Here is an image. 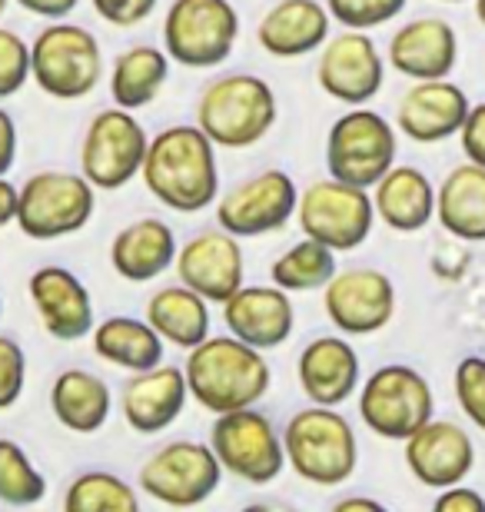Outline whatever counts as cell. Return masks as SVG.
I'll return each instance as SVG.
<instances>
[{
    "mask_svg": "<svg viewBox=\"0 0 485 512\" xmlns=\"http://www.w3.org/2000/svg\"><path fill=\"white\" fill-rule=\"evenodd\" d=\"M446 4H462V0H446Z\"/></svg>",
    "mask_w": 485,
    "mask_h": 512,
    "instance_id": "49",
    "label": "cell"
},
{
    "mask_svg": "<svg viewBox=\"0 0 485 512\" xmlns=\"http://www.w3.org/2000/svg\"><path fill=\"white\" fill-rule=\"evenodd\" d=\"M90 4L110 27H137L157 10V0H90Z\"/></svg>",
    "mask_w": 485,
    "mask_h": 512,
    "instance_id": "40",
    "label": "cell"
},
{
    "mask_svg": "<svg viewBox=\"0 0 485 512\" xmlns=\"http://www.w3.org/2000/svg\"><path fill=\"white\" fill-rule=\"evenodd\" d=\"M110 386L97 373L87 370H64L50 386V409H54L57 423L70 433L90 436L103 429L110 419Z\"/></svg>",
    "mask_w": 485,
    "mask_h": 512,
    "instance_id": "30",
    "label": "cell"
},
{
    "mask_svg": "<svg viewBox=\"0 0 485 512\" xmlns=\"http://www.w3.org/2000/svg\"><path fill=\"white\" fill-rule=\"evenodd\" d=\"M47 496L44 473L30 463L24 446L14 439H0V503L4 506H37Z\"/></svg>",
    "mask_w": 485,
    "mask_h": 512,
    "instance_id": "35",
    "label": "cell"
},
{
    "mask_svg": "<svg viewBox=\"0 0 485 512\" xmlns=\"http://www.w3.org/2000/svg\"><path fill=\"white\" fill-rule=\"evenodd\" d=\"M210 446L226 473L250 486H270L286 466L283 433L256 406L220 413L210 429Z\"/></svg>",
    "mask_w": 485,
    "mask_h": 512,
    "instance_id": "11",
    "label": "cell"
},
{
    "mask_svg": "<svg viewBox=\"0 0 485 512\" xmlns=\"http://www.w3.org/2000/svg\"><path fill=\"white\" fill-rule=\"evenodd\" d=\"M276 124V94L256 74H226L203 87L196 100V127L216 147H256Z\"/></svg>",
    "mask_w": 485,
    "mask_h": 512,
    "instance_id": "4",
    "label": "cell"
},
{
    "mask_svg": "<svg viewBox=\"0 0 485 512\" xmlns=\"http://www.w3.org/2000/svg\"><path fill=\"white\" fill-rule=\"evenodd\" d=\"M243 247L240 237L220 230H203L190 237L177 250V273L180 283H187L190 290H196L203 300L220 303L243 286Z\"/></svg>",
    "mask_w": 485,
    "mask_h": 512,
    "instance_id": "17",
    "label": "cell"
},
{
    "mask_svg": "<svg viewBox=\"0 0 485 512\" xmlns=\"http://www.w3.org/2000/svg\"><path fill=\"white\" fill-rule=\"evenodd\" d=\"M236 37L240 14L230 0H173L163 20V50L193 70L230 60Z\"/></svg>",
    "mask_w": 485,
    "mask_h": 512,
    "instance_id": "8",
    "label": "cell"
},
{
    "mask_svg": "<svg viewBox=\"0 0 485 512\" xmlns=\"http://www.w3.org/2000/svg\"><path fill=\"white\" fill-rule=\"evenodd\" d=\"M30 300L44 330L60 343H74L94 333V300L84 280L67 266H40L27 280Z\"/></svg>",
    "mask_w": 485,
    "mask_h": 512,
    "instance_id": "18",
    "label": "cell"
},
{
    "mask_svg": "<svg viewBox=\"0 0 485 512\" xmlns=\"http://www.w3.org/2000/svg\"><path fill=\"white\" fill-rule=\"evenodd\" d=\"M0 313H4V306H0Z\"/></svg>",
    "mask_w": 485,
    "mask_h": 512,
    "instance_id": "50",
    "label": "cell"
},
{
    "mask_svg": "<svg viewBox=\"0 0 485 512\" xmlns=\"http://www.w3.org/2000/svg\"><path fill=\"white\" fill-rule=\"evenodd\" d=\"M436 512H485V496L472 486H446L436 496Z\"/></svg>",
    "mask_w": 485,
    "mask_h": 512,
    "instance_id": "42",
    "label": "cell"
},
{
    "mask_svg": "<svg viewBox=\"0 0 485 512\" xmlns=\"http://www.w3.org/2000/svg\"><path fill=\"white\" fill-rule=\"evenodd\" d=\"M456 399L469 423L485 433V356H466L456 366Z\"/></svg>",
    "mask_w": 485,
    "mask_h": 512,
    "instance_id": "37",
    "label": "cell"
},
{
    "mask_svg": "<svg viewBox=\"0 0 485 512\" xmlns=\"http://www.w3.org/2000/svg\"><path fill=\"white\" fill-rule=\"evenodd\" d=\"M386 60L379 54L376 40L366 30H349L346 34L329 37L323 44L316 64V80L339 104L366 107L379 90H383Z\"/></svg>",
    "mask_w": 485,
    "mask_h": 512,
    "instance_id": "16",
    "label": "cell"
},
{
    "mask_svg": "<svg viewBox=\"0 0 485 512\" xmlns=\"http://www.w3.org/2000/svg\"><path fill=\"white\" fill-rule=\"evenodd\" d=\"M376 217L396 233H419L436 220V187L419 167L392 163L373 193Z\"/></svg>",
    "mask_w": 485,
    "mask_h": 512,
    "instance_id": "26",
    "label": "cell"
},
{
    "mask_svg": "<svg viewBox=\"0 0 485 512\" xmlns=\"http://www.w3.org/2000/svg\"><path fill=\"white\" fill-rule=\"evenodd\" d=\"M359 509L383 512L386 506L379 503V499H369V496H346V499H339V503H333V512H359Z\"/></svg>",
    "mask_w": 485,
    "mask_h": 512,
    "instance_id": "46",
    "label": "cell"
},
{
    "mask_svg": "<svg viewBox=\"0 0 485 512\" xmlns=\"http://www.w3.org/2000/svg\"><path fill=\"white\" fill-rule=\"evenodd\" d=\"M14 160H17V124H14V117L0 107V177H7Z\"/></svg>",
    "mask_w": 485,
    "mask_h": 512,
    "instance_id": "43",
    "label": "cell"
},
{
    "mask_svg": "<svg viewBox=\"0 0 485 512\" xmlns=\"http://www.w3.org/2000/svg\"><path fill=\"white\" fill-rule=\"evenodd\" d=\"M336 273V250H329L326 243L313 237L299 240L296 247L276 256L270 280L286 293H313L333 280Z\"/></svg>",
    "mask_w": 485,
    "mask_h": 512,
    "instance_id": "33",
    "label": "cell"
},
{
    "mask_svg": "<svg viewBox=\"0 0 485 512\" xmlns=\"http://www.w3.org/2000/svg\"><path fill=\"white\" fill-rule=\"evenodd\" d=\"M17 220V187L7 177H0V230Z\"/></svg>",
    "mask_w": 485,
    "mask_h": 512,
    "instance_id": "45",
    "label": "cell"
},
{
    "mask_svg": "<svg viewBox=\"0 0 485 512\" xmlns=\"http://www.w3.org/2000/svg\"><path fill=\"white\" fill-rule=\"evenodd\" d=\"M140 177L163 207L200 213L213 207L220 193L216 143L196 124H173L150 137Z\"/></svg>",
    "mask_w": 485,
    "mask_h": 512,
    "instance_id": "1",
    "label": "cell"
},
{
    "mask_svg": "<svg viewBox=\"0 0 485 512\" xmlns=\"http://www.w3.org/2000/svg\"><path fill=\"white\" fill-rule=\"evenodd\" d=\"M27 383V356L17 340L0 336V409H10L24 393Z\"/></svg>",
    "mask_w": 485,
    "mask_h": 512,
    "instance_id": "39",
    "label": "cell"
},
{
    "mask_svg": "<svg viewBox=\"0 0 485 512\" xmlns=\"http://www.w3.org/2000/svg\"><path fill=\"white\" fill-rule=\"evenodd\" d=\"M27 14H37V17H47V20H64L77 10L80 0H17Z\"/></svg>",
    "mask_w": 485,
    "mask_h": 512,
    "instance_id": "44",
    "label": "cell"
},
{
    "mask_svg": "<svg viewBox=\"0 0 485 512\" xmlns=\"http://www.w3.org/2000/svg\"><path fill=\"white\" fill-rule=\"evenodd\" d=\"M299 190L286 170H260L216 203V223L240 240L283 230L296 213Z\"/></svg>",
    "mask_w": 485,
    "mask_h": 512,
    "instance_id": "14",
    "label": "cell"
},
{
    "mask_svg": "<svg viewBox=\"0 0 485 512\" xmlns=\"http://www.w3.org/2000/svg\"><path fill=\"white\" fill-rule=\"evenodd\" d=\"M30 77L47 97L57 100L94 94L103 77L100 40L87 27L54 20L30 44Z\"/></svg>",
    "mask_w": 485,
    "mask_h": 512,
    "instance_id": "6",
    "label": "cell"
},
{
    "mask_svg": "<svg viewBox=\"0 0 485 512\" xmlns=\"http://www.w3.org/2000/svg\"><path fill=\"white\" fill-rule=\"evenodd\" d=\"M170 77V54L153 44L127 47L113 60L110 70V97L123 110H140L160 97Z\"/></svg>",
    "mask_w": 485,
    "mask_h": 512,
    "instance_id": "32",
    "label": "cell"
},
{
    "mask_svg": "<svg viewBox=\"0 0 485 512\" xmlns=\"http://www.w3.org/2000/svg\"><path fill=\"white\" fill-rule=\"evenodd\" d=\"M183 373H187L190 396L213 416L256 406L273 383V370L263 350L236 340L233 333L206 336L200 346L187 350Z\"/></svg>",
    "mask_w": 485,
    "mask_h": 512,
    "instance_id": "2",
    "label": "cell"
},
{
    "mask_svg": "<svg viewBox=\"0 0 485 512\" xmlns=\"http://www.w3.org/2000/svg\"><path fill=\"white\" fill-rule=\"evenodd\" d=\"M459 140H462V153H466V160L485 167V100L476 107H469L466 124H462V130H459Z\"/></svg>",
    "mask_w": 485,
    "mask_h": 512,
    "instance_id": "41",
    "label": "cell"
},
{
    "mask_svg": "<svg viewBox=\"0 0 485 512\" xmlns=\"http://www.w3.org/2000/svg\"><path fill=\"white\" fill-rule=\"evenodd\" d=\"M476 17H479V24L485 27V0H476Z\"/></svg>",
    "mask_w": 485,
    "mask_h": 512,
    "instance_id": "47",
    "label": "cell"
},
{
    "mask_svg": "<svg viewBox=\"0 0 485 512\" xmlns=\"http://www.w3.org/2000/svg\"><path fill=\"white\" fill-rule=\"evenodd\" d=\"M296 220L306 237L326 243L329 250H356L376 223L373 193L336 177L316 180L299 193Z\"/></svg>",
    "mask_w": 485,
    "mask_h": 512,
    "instance_id": "9",
    "label": "cell"
},
{
    "mask_svg": "<svg viewBox=\"0 0 485 512\" xmlns=\"http://www.w3.org/2000/svg\"><path fill=\"white\" fill-rule=\"evenodd\" d=\"M190 386L180 366L157 363L143 373H133L120 396V413L127 426L140 436H153L170 429L187 406Z\"/></svg>",
    "mask_w": 485,
    "mask_h": 512,
    "instance_id": "21",
    "label": "cell"
},
{
    "mask_svg": "<svg viewBox=\"0 0 485 512\" xmlns=\"http://www.w3.org/2000/svg\"><path fill=\"white\" fill-rule=\"evenodd\" d=\"M459 37L442 17H416L389 40V64L409 80H439L456 70Z\"/></svg>",
    "mask_w": 485,
    "mask_h": 512,
    "instance_id": "23",
    "label": "cell"
},
{
    "mask_svg": "<svg viewBox=\"0 0 485 512\" xmlns=\"http://www.w3.org/2000/svg\"><path fill=\"white\" fill-rule=\"evenodd\" d=\"M469 107L466 90L449 77L416 80L399 100L396 127L412 143H442L462 130Z\"/></svg>",
    "mask_w": 485,
    "mask_h": 512,
    "instance_id": "20",
    "label": "cell"
},
{
    "mask_svg": "<svg viewBox=\"0 0 485 512\" xmlns=\"http://www.w3.org/2000/svg\"><path fill=\"white\" fill-rule=\"evenodd\" d=\"M223 483V466L210 443L177 439L157 449L140 469V489L150 499L173 509L206 503Z\"/></svg>",
    "mask_w": 485,
    "mask_h": 512,
    "instance_id": "13",
    "label": "cell"
},
{
    "mask_svg": "<svg viewBox=\"0 0 485 512\" xmlns=\"http://www.w3.org/2000/svg\"><path fill=\"white\" fill-rule=\"evenodd\" d=\"M329 10L319 0H280L256 27V40L270 57L296 60L329 40Z\"/></svg>",
    "mask_w": 485,
    "mask_h": 512,
    "instance_id": "25",
    "label": "cell"
},
{
    "mask_svg": "<svg viewBox=\"0 0 485 512\" xmlns=\"http://www.w3.org/2000/svg\"><path fill=\"white\" fill-rule=\"evenodd\" d=\"M147 323L163 336V343L193 350L210 336V300L187 283L163 286L147 300Z\"/></svg>",
    "mask_w": 485,
    "mask_h": 512,
    "instance_id": "29",
    "label": "cell"
},
{
    "mask_svg": "<svg viewBox=\"0 0 485 512\" xmlns=\"http://www.w3.org/2000/svg\"><path fill=\"white\" fill-rule=\"evenodd\" d=\"M177 237L163 220L143 217L127 223L110 243V263L127 283H150L177 263Z\"/></svg>",
    "mask_w": 485,
    "mask_h": 512,
    "instance_id": "27",
    "label": "cell"
},
{
    "mask_svg": "<svg viewBox=\"0 0 485 512\" xmlns=\"http://www.w3.org/2000/svg\"><path fill=\"white\" fill-rule=\"evenodd\" d=\"M286 463L299 479L313 486H343L359 463L356 429L333 406H306L283 429Z\"/></svg>",
    "mask_w": 485,
    "mask_h": 512,
    "instance_id": "3",
    "label": "cell"
},
{
    "mask_svg": "<svg viewBox=\"0 0 485 512\" xmlns=\"http://www.w3.org/2000/svg\"><path fill=\"white\" fill-rule=\"evenodd\" d=\"M406 0H326L329 17L349 30H373L402 14Z\"/></svg>",
    "mask_w": 485,
    "mask_h": 512,
    "instance_id": "36",
    "label": "cell"
},
{
    "mask_svg": "<svg viewBox=\"0 0 485 512\" xmlns=\"http://www.w3.org/2000/svg\"><path fill=\"white\" fill-rule=\"evenodd\" d=\"M223 323L236 340L256 350H276L293 336L296 306L280 286H240L223 300Z\"/></svg>",
    "mask_w": 485,
    "mask_h": 512,
    "instance_id": "22",
    "label": "cell"
},
{
    "mask_svg": "<svg viewBox=\"0 0 485 512\" xmlns=\"http://www.w3.org/2000/svg\"><path fill=\"white\" fill-rule=\"evenodd\" d=\"M396 150H399L396 127L383 114H376V110L356 107L329 127L326 137L329 177L373 190L383 180V173L396 163Z\"/></svg>",
    "mask_w": 485,
    "mask_h": 512,
    "instance_id": "10",
    "label": "cell"
},
{
    "mask_svg": "<svg viewBox=\"0 0 485 512\" xmlns=\"http://www.w3.org/2000/svg\"><path fill=\"white\" fill-rule=\"evenodd\" d=\"M323 306L329 323L343 336H369L386 330L396 316V286L373 266L333 273V280L323 286Z\"/></svg>",
    "mask_w": 485,
    "mask_h": 512,
    "instance_id": "15",
    "label": "cell"
},
{
    "mask_svg": "<svg viewBox=\"0 0 485 512\" xmlns=\"http://www.w3.org/2000/svg\"><path fill=\"white\" fill-rule=\"evenodd\" d=\"M150 137L133 110L110 107L87 124L80 143V173L97 190H120L143 170Z\"/></svg>",
    "mask_w": 485,
    "mask_h": 512,
    "instance_id": "12",
    "label": "cell"
},
{
    "mask_svg": "<svg viewBox=\"0 0 485 512\" xmlns=\"http://www.w3.org/2000/svg\"><path fill=\"white\" fill-rule=\"evenodd\" d=\"M97 187L84 173L40 170L17 187V227L30 240H60L80 233L94 217Z\"/></svg>",
    "mask_w": 485,
    "mask_h": 512,
    "instance_id": "5",
    "label": "cell"
},
{
    "mask_svg": "<svg viewBox=\"0 0 485 512\" xmlns=\"http://www.w3.org/2000/svg\"><path fill=\"white\" fill-rule=\"evenodd\" d=\"M296 376L309 403L339 406L359 389V353L346 336H316L299 353Z\"/></svg>",
    "mask_w": 485,
    "mask_h": 512,
    "instance_id": "24",
    "label": "cell"
},
{
    "mask_svg": "<svg viewBox=\"0 0 485 512\" xmlns=\"http://www.w3.org/2000/svg\"><path fill=\"white\" fill-rule=\"evenodd\" d=\"M67 512H137L140 496L127 479L107 469H90L80 473L74 483L67 486L64 496Z\"/></svg>",
    "mask_w": 485,
    "mask_h": 512,
    "instance_id": "34",
    "label": "cell"
},
{
    "mask_svg": "<svg viewBox=\"0 0 485 512\" xmlns=\"http://www.w3.org/2000/svg\"><path fill=\"white\" fill-rule=\"evenodd\" d=\"M30 77V44L14 30L0 27V100L14 97Z\"/></svg>",
    "mask_w": 485,
    "mask_h": 512,
    "instance_id": "38",
    "label": "cell"
},
{
    "mask_svg": "<svg viewBox=\"0 0 485 512\" xmlns=\"http://www.w3.org/2000/svg\"><path fill=\"white\" fill-rule=\"evenodd\" d=\"M406 466L429 489L456 486L476 466V443L459 423L429 419L406 439Z\"/></svg>",
    "mask_w": 485,
    "mask_h": 512,
    "instance_id": "19",
    "label": "cell"
},
{
    "mask_svg": "<svg viewBox=\"0 0 485 512\" xmlns=\"http://www.w3.org/2000/svg\"><path fill=\"white\" fill-rule=\"evenodd\" d=\"M4 10H7V0H0V14H4Z\"/></svg>",
    "mask_w": 485,
    "mask_h": 512,
    "instance_id": "48",
    "label": "cell"
},
{
    "mask_svg": "<svg viewBox=\"0 0 485 512\" xmlns=\"http://www.w3.org/2000/svg\"><path fill=\"white\" fill-rule=\"evenodd\" d=\"M436 413L429 380L406 363H389L369 376L359 389V416L379 439L406 443Z\"/></svg>",
    "mask_w": 485,
    "mask_h": 512,
    "instance_id": "7",
    "label": "cell"
},
{
    "mask_svg": "<svg viewBox=\"0 0 485 512\" xmlns=\"http://www.w3.org/2000/svg\"><path fill=\"white\" fill-rule=\"evenodd\" d=\"M94 353L127 373H143L163 363V336L137 316H107L94 326Z\"/></svg>",
    "mask_w": 485,
    "mask_h": 512,
    "instance_id": "31",
    "label": "cell"
},
{
    "mask_svg": "<svg viewBox=\"0 0 485 512\" xmlns=\"http://www.w3.org/2000/svg\"><path fill=\"white\" fill-rule=\"evenodd\" d=\"M439 227L462 243H485V167L462 163L436 187Z\"/></svg>",
    "mask_w": 485,
    "mask_h": 512,
    "instance_id": "28",
    "label": "cell"
}]
</instances>
